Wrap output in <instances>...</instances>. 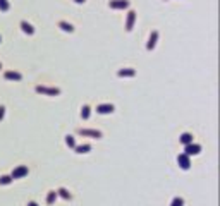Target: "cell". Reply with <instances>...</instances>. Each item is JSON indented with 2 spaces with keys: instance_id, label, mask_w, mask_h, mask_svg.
Segmentation results:
<instances>
[{
  "instance_id": "obj_1",
  "label": "cell",
  "mask_w": 220,
  "mask_h": 206,
  "mask_svg": "<svg viewBox=\"0 0 220 206\" xmlns=\"http://www.w3.org/2000/svg\"><path fill=\"white\" fill-rule=\"evenodd\" d=\"M199 151H201V146H199V144H186V155H198Z\"/></svg>"
},
{
  "instance_id": "obj_2",
  "label": "cell",
  "mask_w": 220,
  "mask_h": 206,
  "mask_svg": "<svg viewBox=\"0 0 220 206\" xmlns=\"http://www.w3.org/2000/svg\"><path fill=\"white\" fill-rule=\"evenodd\" d=\"M127 5H129L127 0H112L110 2V7L112 9H126Z\"/></svg>"
},
{
  "instance_id": "obj_3",
  "label": "cell",
  "mask_w": 220,
  "mask_h": 206,
  "mask_svg": "<svg viewBox=\"0 0 220 206\" xmlns=\"http://www.w3.org/2000/svg\"><path fill=\"white\" fill-rule=\"evenodd\" d=\"M36 91L38 93H47V95H59V90H55V88H45V86H38Z\"/></svg>"
},
{
  "instance_id": "obj_4",
  "label": "cell",
  "mask_w": 220,
  "mask_h": 206,
  "mask_svg": "<svg viewBox=\"0 0 220 206\" xmlns=\"http://www.w3.org/2000/svg\"><path fill=\"white\" fill-rule=\"evenodd\" d=\"M177 160H179V165H181L184 170L189 168V156H188V155H179Z\"/></svg>"
},
{
  "instance_id": "obj_5",
  "label": "cell",
  "mask_w": 220,
  "mask_h": 206,
  "mask_svg": "<svg viewBox=\"0 0 220 206\" xmlns=\"http://www.w3.org/2000/svg\"><path fill=\"white\" fill-rule=\"evenodd\" d=\"M26 174H28V167H19V168H16L12 172V179H19V177H22Z\"/></svg>"
},
{
  "instance_id": "obj_6",
  "label": "cell",
  "mask_w": 220,
  "mask_h": 206,
  "mask_svg": "<svg viewBox=\"0 0 220 206\" xmlns=\"http://www.w3.org/2000/svg\"><path fill=\"white\" fill-rule=\"evenodd\" d=\"M98 113H112L113 112V105H98L97 106Z\"/></svg>"
},
{
  "instance_id": "obj_7",
  "label": "cell",
  "mask_w": 220,
  "mask_h": 206,
  "mask_svg": "<svg viewBox=\"0 0 220 206\" xmlns=\"http://www.w3.org/2000/svg\"><path fill=\"white\" fill-rule=\"evenodd\" d=\"M134 19H136V12H129V17H127V24H126V29L127 31H131L133 29V24H134Z\"/></svg>"
},
{
  "instance_id": "obj_8",
  "label": "cell",
  "mask_w": 220,
  "mask_h": 206,
  "mask_svg": "<svg viewBox=\"0 0 220 206\" xmlns=\"http://www.w3.org/2000/svg\"><path fill=\"white\" fill-rule=\"evenodd\" d=\"M156 38H158V33H156V31H153V33H151V36H150V41H148V47H146L148 50H151V48L155 47Z\"/></svg>"
},
{
  "instance_id": "obj_9",
  "label": "cell",
  "mask_w": 220,
  "mask_h": 206,
  "mask_svg": "<svg viewBox=\"0 0 220 206\" xmlns=\"http://www.w3.org/2000/svg\"><path fill=\"white\" fill-rule=\"evenodd\" d=\"M21 28H22V31H24V33H28V34H33V33H34L33 26H31V24H28L26 21H22V22H21Z\"/></svg>"
},
{
  "instance_id": "obj_10",
  "label": "cell",
  "mask_w": 220,
  "mask_h": 206,
  "mask_svg": "<svg viewBox=\"0 0 220 206\" xmlns=\"http://www.w3.org/2000/svg\"><path fill=\"white\" fill-rule=\"evenodd\" d=\"M79 134H83V136H93V137H102V132H98V131H79Z\"/></svg>"
},
{
  "instance_id": "obj_11",
  "label": "cell",
  "mask_w": 220,
  "mask_h": 206,
  "mask_svg": "<svg viewBox=\"0 0 220 206\" xmlns=\"http://www.w3.org/2000/svg\"><path fill=\"white\" fill-rule=\"evenodd\" d=\"M181 141H182L184 144H191V143H193V136L186 132V134H182V136H181Z\"/></svg>"
},
{
  "instance_id": "obj_12",
  "label": "cell",
  "mask_w": 220,
  "mask_h": 206,
  "mask_svg": "<svg viewBox=\"0 0 220 206\" xmlns=\"http://www.w3.org/2000/svg\"><path fill=\"white\" fill-rule=\"evenodd\" d=\"M5 77H7V79L19 81V79H21V74H19V72H5Z\"/></svg>"
},
{
  "instance_id": "obj_13",
  "label": "cell",
  "mask_w": 220,
  "mask_h": 206,
  "mask_svg": "<svg viewBox=\"0 0 220 206\" xmlns=\"http://www.w3.org/2000/svg\"><path fill=\"white\" fill-rule=\"evenodd\" d=\"M90 149H91V146H90V144H83V146H77V148H76V151H77V153H88Z\"/></svg>"
},
{
  "instance_id": "obj_14",
  "label": "cell",
  "mask_w": 220,
  "mask_h": 206,
  "mask_svg": "<svg viewBox=\"0 0 220 206\" xmlns=\"http://www.w3.org/2000/svg\"><path fill=\"white\" fill-rule=\"evenodd\" d=\"M59 26L62 28V29H64V31H69V33L72 31V29H74V28L71 26L69 22H64V21H62V22H59Z\"/></svg>"
},
{
  "instance_id": "obj_15",
  "label": "cell",
  "mask_w": 220,
  "mask_h": 206,
  "mask_svg": "<svg viewBox=\"0 0 220 206\" xmlns=\"http://www.w3.org/2000/svg\"><path fill=\"white\" fill-rule=\"evenodd\" d=\"M119 76H134V69H127V70H119Z\"/></svg>"
},
{
  "instance_id": "obj_16",
  "label": "cell",
  "mask_w": 220,
  "mask_h": 206,
  "mask_svg": "<svg viewBox=\"0 0 220 206\" xmlns=\"http://www.w3.org/2000/svg\"><path fill=\"white\" fill-rule=\"evenodd\" d=\"M81 115H83V119H88V117H90V106H83Z\"/></svg>"
},
{
  "instance_id": "obj_17",
  "label": "cell",
  "mask_w": 220,
  "mask_h": 206,
  "mask_svg": "<svg viewBox=\"0 0 220 206\" xmlns=\"http://www.w3.org/2000/svg\"><path fill=\"white\" fill-rule=\"evenodd\" d=\"M0 9L2 11H9V2L7 0H0Z\"/></svg>"
},
{
  "instance_id": "obj_18",
  "label": "cell",
  "mask_w": 220,
  "mask_h": 206,
  "mask_svg": "<svg viewBox=\"0 0 220 206\" xmlns=\"http://www.w3.org/2000/svg\"><path fill=\"white\" fill-rule=\"evenodd\" d=\"M182 204H184V201L181 198H176V199L172 201V206H182Z\"/></svg>"
},
{
  "instance_id": "obj_19",
  "label": "cell",
  "mask_w": 220,
  "mask_h": 206,
  "mask_svg": "<svg viewBox=\"0 0 220 206\" xmlns=\"http://www.w3.org/2000/svg\"><path fill=\"white\" fill-rule=\"evenodd\" d=\"M65 143L69 144V146H76V143H74V137H72V136H67V137H65Z\"/></svg>"
},
{
  "instance_id": "obj_20",
  "label": "cell",
  "mask_w": 220,
  "mask_h": 206,
  "mask_svg": "<svg viewBox=\"0 0 220 206\" xmlns=\"http://www.w3.org/2000/svg\"><path fill=\"white\" fill-rule=\"evenodd\" d=\"M59 192H60V196H62V198H65V199H69V198H71V194H69V192H67L65 189H60Z\"/></svg>"
},
{
  "instance_id": "obj_21",
  "label": "cell",
  "mask_w": 220,
  "mask_h": 206,
  "mask_svg": "<svg viewBox=\"0 0 220 206\" xmlns=\"http://www.w3.org/2000/svg\"><path fill=\"white\" fill-rule=\"evenodd\" d=\"M12 180V177H0V184H9Z\"/></svg>"
},
{
  "instance_id": "obj_22",
  "label": "cell",
  "mask_w": 220,
  "mask_h": 206,
  "mask_svg": "<svg viewBox=\"0 0 220 206\" xmlns=\"http://www.w3.org/2000/svg\"><path fill=\"white\" fill-rule=\"evenodd\" d=\"M55 198H57V194H55V192H50V194H48V199H47V201H48V203H54Z\"/></svg>"
},
{
  "instance_id": "obj_23",
  "label": "cell",
  "mask_w": 220,
  "mask_h": 206,
  "mask_svg": "<svg viewBox=\"0 0 220 206\" xmlns=\"http://www.w3.org/2000/svg\"><path fill=\"white\" fill-rule=\"evenodd\" d=\"M4 110H5V108H4V106H0V119L4 117Z\"/></svg>"
},
{
  "instance_id": "obj_24",
  "label": "cell",
  "mask_w": 220,
  "mask_h": 206,
  "mask_svg": "<svg viewBox=\"0 0 220 206\" xmlns=\"http://www.w3.org/2000/svg\"><path fill=\"white\" fill-rule=\"evenodd\" d=\"M28 206H38V204H36V203H29Z\"/></svg>"
},
{
  "instance_id": "obj_25",
  "label": "cell",
  "mask_w": 220,
  "mask_h": 206,
  "mask_svg": "<svg viewBox=\"0 0 220 206\" xmlns=\"http://www.w3.org/2000/svg\"><path fill=\"white\" fill-rule=\"evenodd\" d=\"M76 2H77V4H83V2H84V0H76Z\"/></svg>"
}]
</instances>
